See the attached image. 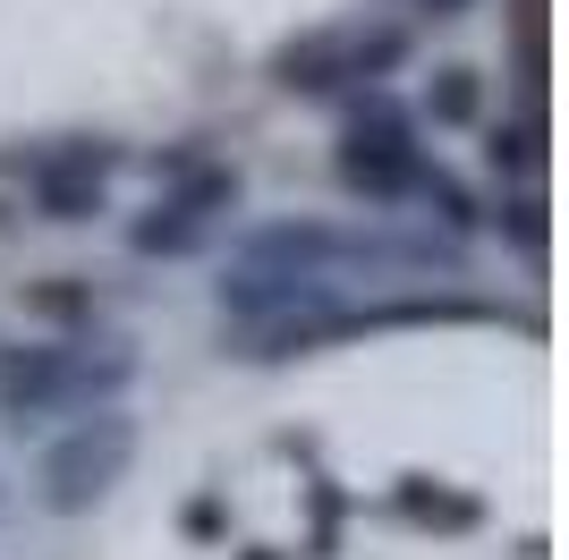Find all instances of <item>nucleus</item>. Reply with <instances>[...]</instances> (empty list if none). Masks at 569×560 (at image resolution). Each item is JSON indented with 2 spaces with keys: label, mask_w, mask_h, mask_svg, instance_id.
I'll return each mask as SVG.
<instances>
[{
  "label": "nucleus",
  "mask_w": 569,
  "mask_h": 560,
  "mask_svg": "<svg viewBox=\"0 0 569 560\" xmlns=\"http://www.w3.org/2000/svg\"><path fill=\"white\" fill-rule=\"evenodd\" d=\"M111 170H119L111 144L69 137V144H43V153L26 162V196H34V212H43V221L86 230V221H102V212H111Z\"/></svg>",
  "instance_id": "nucleus-7"
},
{
  "label": "nucleus",
  "mask_w": 569,
  "mask_h": 560,
  "mask_svg": "<svg viewBox=\"0 0 569 560\" xmlns=\"http://www.w3.org/2000/svg\"><path fill=\"white\" fill-rule=\"evenodd\" d=\"M476 0H408V18H433V26H451V18H468Z\"/></svg>",
  "instance_id": "nucleus-11"
},
{
  "label": "nucleus",
  "mask_w": 569,
  "mask_h": 560,
  "mask_svg": "<svg viewBox=\"0 0 569 560\" xmlns=\"http://www.w3.org/2000/svg\"><path fill=\"white\" fill-rule=\"evenodd\" d=\"M128 459H137V417H128L119 399L111 408H86L69 433H51L43 467H34V501H43L51 518H86L94 501H111Z\"/></svg>",
  "instance_id": "nucleus-6"
},
{
  "label": "nucleus",
  "mask_w": 569,
  "mask_h": 560,
  "mask_svg": "<svg viewBox=\"0 0 569 560\" xmlns=\"http://www.w3.org/2000/svg\"><path fill=\"white\" fill-rule=\"evenodd\" d=\"M426 119H442V128H468V119H476V69H433Z\"/></svg>",
  "instance_id": "nucleus-9"
},
{
  "label": "nucleus",
  "mask_w": 569,
  "mask_h": 560,
  "mask_svg": "<svg viewBox=\"0 0 569 560\" xmlns=\"http://www.w3.org/2000/svg\"><path fill=\"white\" fill-rule=\"evenodd\" d=\"M493 212H501V230L519 238V256H527V263H545V196L527 187V196H510V204H493Z\"/></svg>",
  "instance_id": "nucleus-10"
},
{
  "label": "nucleus",
  "mask_w": 569,
  "mask_h": 560,
  "mask_svg": "<svg viewBox=\"0 0 569 560\" xmlns=\"http://www.w3.org/2000/svg\"><path fill=\"white\" fill-rule=\"evenodd\" d=\"M238 196H247V179H238V162H179L162 187H153V204L128 221V256L144 263H179L196 256V247H213L221 221L238 212Z\"/></svg>",
  "instance_id": "nucleus-4"
},
{
  "label": "nucleus",
  "mask_w": 569,
  "mask_h": 560,
  "mask_svg": "<svg viewBox=\"0 0 569 560\" xmlns=\"http://www.w3.org/2000/svg\"><path fill=\"white\" fill-rule=\"evenodd\" d=\"M485 162L510 170V179H536L545 170V102H527L510 128H493V144H485Z\"/></svg>",
  "instance_id": "nucleus-8"
},
{
  "label": "nucleus",
  "mask_w": 569,
  "mask_h": 560,
  "mask_svg": "<svg viewBox=\"0 0 569 560\" xmlns=\"http://www.w3.org/2000/svg\"><path fill=\"white\" fill-rule=\"evenodd\" d=\"M426 119L400 111V102H382V93H366L349 119H340V144H332V170L349 196H366V204H408L417 196V179H426Z\"/></svg>",
  "instance_id": "nucleus-5"
},
{
  "label": "nucleus",
  "mask_w": 569,
  "mask_h": 560,
  "mask_svg": "<svg viewBox=\"0 0 569 560\" xmlns=\"http://www.w3.org/2000/svg\"><path fill=\"white\" fill-rule=\"evenodd\" d=\"M408 51H417V34L400 18H340V26H315V34L272 51V86L298 93V102L382 93V77L408 69Z\"/></svg>",
  "instance_id": "nucleus-3"
},
{
  "label": "nucleus",
  "mask_w": 569,
  "mask_h": 560,
  "mask_svg": "<svg viewBox=\"0 0 569 560\" xmlns=\"http://www.w3.org/2000/svg\"><path fill=\"white\" fill-rule=\"evenodd\" d=\"M468 247L442 230H391V221H263L230 247L213 280V306L247 331V357H298L332 340V314H349L375 289H417V280H459Z\"/></svg>",
  "instance_id": "nucleus-1"
},
{
  "label": "nucleus",
  "mask_w": 569,
  "mask_h": 560,
  "mask_svg": "<svg viewBox=\"0 0 569 560\" xmlns=\"http://www.w3.org/2000/svg\"><path fill=\"white\" fill-rule=\"evenodd\" d=\"M128 382H137L128 340H9L0 349V424L34 433L77 408H111Z\"/></svg>",
  "instance_id": "nucleus-2"
}]
</instances>
